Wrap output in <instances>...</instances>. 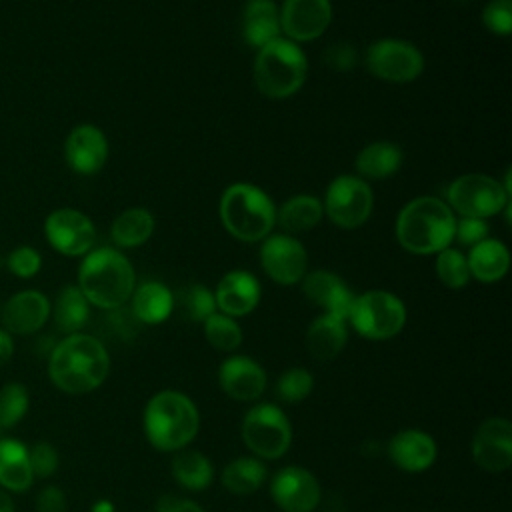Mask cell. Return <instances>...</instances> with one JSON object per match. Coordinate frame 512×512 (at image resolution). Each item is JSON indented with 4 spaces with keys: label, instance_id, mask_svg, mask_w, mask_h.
<instances>
[{
    "label": "cell",
    "instance_id": "277c9868",
    "mask_svg": "<svg viewBox=\"0 0 512 512\" xmlns=\"http://www.w3.org/2000/svg\"><path fill=\"white\" fill-rule=\"evenodd\" d=\"M200 414L196 404L182 392L162 390L144 408V432L160 452H178L198 434Z\"/></svg>",
    "mask_w": 512,
    "mask_h": 512
},
{
    "label": "cell",
    "instance_id": "2e32d148",
    "mask_svg": "<svg viewBox=\"0 0 512 512\" xmlns=\"http://www.w3.org/2000/svg\"><path fill=\"white\" fill-rule=\"evenodd\" d=\"M332 20L330 0H284L280 30L294 42H310L324 34Z\"/></svg>",
    "mask_w": 512,
    "mask_h": 512
},
{
    "label": "cell",
    "instance_id": "1f68e13d",
    "mask_svg": "<svg viewBox=\"0 0 512 512\" xmlns=\"http://www.w3.org/2000/svg\"><path fill=\"white\" fill-rule=\"evenodd\" d=\"M154 232V218L146 208H130L116 216L110 236L120 248H136Z\"/></svg>",
    "mask_w": 512,
    "mask_h": 512
},
{
    "label": "cell",
    "instance_id": "5bb4252c",
    "mask_svg": "<svg viewBox=\"0 0 512 512\" xmlns=\"http://www.w3.org/2000/svg\"><path fill=\"white\" fill-rule=\"evenodd\" d=\"M260 262L264 272L274 282L288 286L304 278L308 254L296 238L288 234H276L266 238L264 246L260 248Z\"/></svg>",
    "mask_w": 512,
    "mask_h": 512
},
{
    "label": "cell",
    "instance_id": "d590c367",
    "mask_svg": "<svg viewBox=\"0 0 512 512\" xmlns=\"http://www.w3.org/2000/svg\"><path fill=\"white\" fill-rule=\"evenodd\" d=\"M28 410V390L18 382L0 388V428L16 426Z\"/></svg>",
    "mask_w": 512,
    "mask_h": 512
},
{
    "label": "cell",
    "instance_id": "ac0fdd59",
    "mask_svg": "<svg viewBox=\"0 0 512 512\" xmlns=\"http://www.w3.org/2000/svg\"><path fill=\"white\" fill-rule=\"evenodd\" d=\"M64 154L74 172L96 174L108 158L106 136L92 124H80L68 134Z\"/></svg>",
    "mask_w": 512,
    "mask_h": 512
},
{
    "label": "cell",
    "instance_id": "30bf717a",
    "mask_svg": "<svg viewBox=\"0 0 512 512\" xmlns=\"http://www.w3.org/2000/svg\"><path fill=\"white\" fill-rule=\"evenodd\" d=\"M366 66L372 76L386 82H410L424 70V58L416 46L396 38L374 42L366 50Z\"/></svg>",
    "mask_w": 512,
    "mask_h": 512
},
{
    "label": "cell",
    "instance_id": "83f0119b",
    "mask_svg": "<svg viewBox=\"0 0 512 512\" xmlns=\"http://www.w3.org/2000/svg\"><path fill=\"white\" fill-rule=\"evenodd\" d=\"M266 476L268 470L260 458L240 456L224 466L220 482L234 496H250L266 482Z\"/></svg>",
    "mask_w": 512,
    "mask_h": 512
},
{
    "label": "cell",
    "instance_id": "ee69618b",
    "mask_svg": "<svg viewBox=\"0 0 512 512\" xmlns=\"http://www.w3.org/2000/svg\"><path fill=\"white\" fill-rule=\"evenodd\" d=\"M156 512H204L196 502L192 500H184V498H176V496H162Z\"/></svg>",
    "mask_w": 512,
    "mask_h": 512
},
{
    "label": "cell",
    "instance_id": "4316f807",
    "mask_svg": "<svg viewBox=\"0 0 512 512\" xmlns=\"http://www.w3.org/2000/svg\"><path fill=\"white\" fill-rule=\"evenodd\" d=\"M132 312L142 324H160L174 310V294L160 282H144L132 292Z\"/></svg>",
    "mask_w": 512,
    "mask_h": 512
},
{
    "label": "cell",
    "instance_id": "9c48e42d",
    "mask_svg": "<svg viewBox=\"0 0 512 512\" xmlns=\"http://www.w3.org/2000/svg\"><path fill=\"white\" fill-rule=\"evenodd\" d=\"M448 204L464 218H488L510 204V192L486 174H464L448 190Z\"/></svg>",
    "mask_w": 512,
    "mask_h": 512
},
{
    "label": "cell",
    "instance_id": "d6a6232c",
    "mask_svg": "<svg viewBox=\"0 0 512 512\" xmlns=\"http://www.w3.org/2000/svg\"><path fill=\"white\" fill-rule=\"evenodd\" d=\"M90 302L80 292L78 286H66L60 290L54 304V322L58 330L66 334H76L86 326L90 316Z\"/></svg>",
    "mask_w": 512,
    "mask_h": 512
},
{
    "label": "cell",
    "instance_id": "8992f818",
    "mask_svg": "<svg viewBox=\"0 0 512 512\" xmlns=\"http://www.w3.org/2000/svg\"><path fill=\"white\" fill-rule=\"evenodd\" d=\"M308 62L304 52L284 38H276L260 48L254 62L256 88L268 98H288L306 80Z\"/></svg>",
    "mask_w": 512,
    "mask_h": 512
},
{
    "label": "cell",
    "instance_id": "836d02e7",
    "mask_svg": "<svg viewBox=\"0 0 512 512\" xmlns=\"http://www.w3.org/2000/svg\"><path fill=\"white\" fill-rule=\"evenodd\" d=\"M202 324H204V336L212 348L220 352H232L242 344V328L234 318L222 312H214Z\"/></svg>",
    "mask_w": 512,
    "mask_h": 512
},
{
    "label": "cell",
    "instance_id": "7c38bea8",
    "mask_svg": "<svg viewBox=\"0 0 512 512\" xmlns=\"http://www.w3.org/2000/svg\"><path fill=\"white\" fill-rule=\"evenodd\" d=\"M270 496L284 512H314L320 504L322 490L310 470L286 466L272 476Z\"/></svg>",
    "mask_w": 512,
    "mask_h": 512
},
{
    "label": "cell",
    "instance_id": "603a6c76",
    "mask_svg": "<svg viewBox=\"0 0 512 512\" xmlns=\"http://www.w3.org/2000/svg\"><path fill=\"white\" fill-rule=\"evenodd\" d=\"M346 340H348L346 320L332 314H322L314 318V322L308 326V332H306V348L310 356L322 362L336 358L344 350Z\"/></svg>",
    "mask_w": 512,
    "mask_h": 512
},
{
    "label": "cell",
    "instance_id": "7402d4cb",
    "mask_svg": "<svg viewBox=\"0 0 512 512\" xmlns=\"http://www.w3.org/2000/svg\"><path fill=\"white\" fill-rule=\"evenodd\" d=\"M302 292L312 304L324 308V314H332L348 322L354 294L336 274L326 270L306 274L302 282Z\"/></svg>",
    "mask_w": 512,
    "mask_h": 512
},
{
    "label": "cell",
    "instance_id": "484cf974",
    "mask_svg": "<svg viewBox=\"0 0 512 512\" xmlns=\"http://www.w3.org/2000/svg\"><path fill=\"white\" fill-rule=\"evenodd\" d=\"M34 480L28 448L18 440H0V486L12 492H24Z\"/></svg>",
    "mask_w": 512,
    "mask_h": 512
},
{
    "label": "cell",
    "instance_id": "6da1fadb",
    "mask_svg": "<svg viewBox=\"0 0 512 512\" xmlns=\"http://www.w3.org/2000/svg\"><path fill=\"white\" fill-rule=\"evenodd\" d=\"M110 372V356L104 344L88 334H68L48 358L52 384L66 394H86L104 384Z\"/></svg>",
    "mask_w": 512,
    "mask_h": 512
},
{
    "label": "cell",
    "instance_id": "b9f144b4",
    "mask_svg": "<svg viewBox=\"0 0 512 512\" xmlns=\"http://www.w3.org/2000/svg\"><path fill=\"white\" fill-rule=\"evenodd\" d=\"M486 236H488V226L480 218H464L462 216V220H458L454 226V238L460 244L474 246V244L486 240Z\"/></svg>",
    "mask_w": 512,
    "mask_h": 512
},
{
    "label": "cell",
    "instance_id": "e575fe53",
    "mask_svg": "<svg viewBox=\"0 0 512 512\" xmlns=\"http://www.w3.org/2000/svg\"><path fill=\"white\" fill-rule=\"evenodd\" d=\"M436 274L440 282L448 288H462L470 280V270L466 256L454 248H444L436 258Z\"/></svg>",
    "mask_w": 512,
    "mask_h": 512
},
{
    "label": "cell",
    "instance_id": "60d3db41",
    "mask_svg": "<svg viewBox=\"0 0 512 512\" xmlns=\"http://www.w3.org/2000/svg\"><path fill=\"white\" fill-rule=\"evenodd\" d=\"M6 264L12 270V274H16L20 278H30L40 270L42 260H40V254L34 248L18 246L8 254Z\"/></svg>",
    "mask_w": 512,
    "mask_h": 512
},
{
    "label": "cell",
    "instance_id": "9a60e30c",
    "mask_svg": "<svg viewBox=\"0 0 512 512\" xmlns=\"http://www.w3.org/2000/svg\"><path fill=\"white\" fill-rule=\"evenodd\" d=\"M48 242L66 256H80L90 252L96 240L94 224L78 210L60 208L46 218Z\"/></svg>",
    "mask_w": 512,
    "mask_h": 512
},
{
    "label": "cell",
    "instance_id": "ab89813d",
    "mask_svg": "<svg viewBox=\"0 0 512 512\" xmlns=\"http://www.w3.org/2000/svg\"><path fill=\"white\" fill-rule=\"evenodd\" d=\"M28 460H30L32 474L40 476V478L52 476L58 468V452L48 442H36L28 450Z\"/></svg>",
    "mask_w": 512,
    "mask_h": 512
},
{
    "label": "cell",
    "instance_id": "8d00e7d4",
    "mask_svg": "<svg viewBox=\"0 0 512 512\" xmlns=\"http://www.w3.org/2000/svg\"><path fill=\"white\" fill-rule=\"evenodd\" d=\"M178 300H180V308L186 314V318L194 320V322H204L208 316H212L216 312L214 294L202 284L186 286L180 292Z\"/></svg>",
    "mask_w": 512,
    "mask_h": 512
},
{
    "label": "cell",
    "instance_id": "7dc6e473",
    "mask_svg": "<svg viewBox=\"0 0 512 512\" xmlns=\"http://www.w3.org/2000/svg\"><path fill=\"white\" fill-rule=\"evenodd\" d=\"M92 512H114V504L110 500H98L92 506Z\"/></svg>",
    "mask_w": 512,
    "mask_h": 512
},
{
    "label": "cell",
    "instance_id": "cb8c5ba5",
    "mask_svg": "<svg viewBox=\"0 0 512 512\" xmlns=\"http://www.w3.org/2000/svg\"><path fill=\"white\" fill-rule=\"evenodd\" d=\"M242 32L246 42L258 50L280 38V12L274 0H248L242 16Z\"/></svg>",
    "mask_w": 512,
    "mask_h": 512
},
{
    "label": "cell",
    "instance_id": "bcb514c9",
    "mask_svg": "<svg viewBox=\"0 0 512 512\" xmlns=\"http://www.w3.org/2000/svg\"><path fill=\"white\" fill-rule=\"evenodd\" d=\"M0 512H14V502L4 490H0Z\"/></svg>",
    "mask_w": 512,
    "mask_h": 512
},
{
    "label": "cell",
    "instance_id": "7bdbcfd3",
    "mask_svg": "<svg viewBox=\"0 0 512 512\" xmlns=\"http://www.w3.org/2000/svg\"><path fill=\"white\" fill-rule=\"evenodd\" d=\"M66 494L58 486H46L36 498V512H66Z\"/></svg>",
    "mask_w": 512,
    "mask_h": 512
},
{
    "label": "cell",
    "instance_id": "8fae6325",
    "mask_svg": "<svg viewBox=\"0 0 512 512\" xmlns=\"http://www.w3.org/2000/svg\"><path fill=\"white\" fill-rule=\"evenodd\" d=\"M372 190L356 176H338L326 190L324 210L340 228H358L372 212Z\"/></svg>",
    "mask_w": 512,
    "mask_h": 512
},
{
    "label": "cell",
    "instance_id": "c3c4849f",
    "mask_svg": "<svg viewBox=\"0 0 512 512\" xmlns=\"http://www.w3.org/2000/svg\"><path fill=\"white\" fill-rule=\"evenodd\" d=\"M0 266H2V260H0Z\"/></svg>",
    "mask_w": 512,
    "mask_h": 512
},
{
    "label": "cell",
    "instance_id": "f1b7e54d",
    "mask_svg": "<svg viewBox=\"0 0 512 512\" xmlns=\"http://www.w3.org/2000/svg\"><path fill=\"white\" fill-rule=\"evenodd\" d=\"M402 166V150L392 142H372L356 156V170L370 180H382L398 172Z\"/></svg>",
    "mask_w": 512,
    "mask_h": 512
},
{
    "label": "cell",
    "instance_id": "5b68a950",
    "mask_svg": "<svg viewBox=\"0 0 512 512\" xmlns=\"http://www.w3.org/2000/svg\"><path fill=\"white\" fill-rule=\"evenodd\" d=\"M224 228L242 242H256L270 234L276 224V208L266 192L252 184H232L220 198Z\"/></svg>",
    "mask_w": 512,
    "mask_h": 512
},
{
    "label": "cell",
    "instance_id": "52a82bcc",
    "mask_svg": "<svg viewBox=\"0 0 512 512\" xmlns=\"http://www.w3.org/2000/svg\"><path fill=\"white\" fill-rule=\"evenodd\" d=\"M348 322L368 340H390L406 324L404 302L386 290H368L354 296Z\"/></svg>",
    "mask_w": 512,
    "mask_h": 512
},
{
    "label": "cell",
    "instance_id": "74e56055",
    "mask_svg": "<svg viewBox=\"0 0 512 512\" xmlns=\"http://www.w3.org/2000/svg\"><path fill=\"white\" fill-rule=\"evenodd\" d=\"M314 388V378L304 368L286 370L276 382V396L286 404H298L310 396Z\"/></svg>",
    "mask_w": 512,
    "mask_h": 512
},
{
    "label": "cell",
    "instance_id": "3957f363",
    "mask_svg": "<svg viewBox=\"0 0 512 512\" xmlns=\"http://www.w3.org/2000/svg\"><path fill=\"white\" fill-rule=\"evenodd\" d=\"M78 288L90 304L114 310L130 300L136 288V274L122 252L98 248L84 258L78 270Z\"/></svg>",
    "mask_w": 512,
    "mask_h": 512
},
{
    "label": "cell",
    "instance_id": "7a4b0ae2",
    "mask_svg": "<svg viewBox=\"0 0 512 512\" xmlns=\"http://www.w3.org/2000/svg\"><path fill=\"white\" fill-rule=\"evenodd\" d=\"M454 226L456 218L446 202L420 196L400 210L396 238L412 254H438L454 240Z\"/></svg>",
    "mask_w": 512,
    "mask_h": 512
},
{
    "label": "cell",
    "instance_id": "4dcf8cb0",
    "mask_svg": "<svg viewBox=\"0 0 512 512\" xmlns=\"http://www.w3.org/2000/svg\"><path fill=\"white\" fill-rule=\"evenodd\" d=\"M322 214L324 208L316 196L298 194L282 204L280 212L276 214V220L286 232L300 234L312 230L320 222Z\"/></svg>",
    "mask_w": 512,
    "mask_h": 512
},
{
    "label": "cell",
    "instance_id": "ffe728a7",
    "mask_svg": "<svg viewBox=\"0 0 512 512\" xmlns=\"http://www.w3.org/2000/svg\"><path fill=\"white\" fill-rule=\"evenodd\" d=\"M436 442L430 434L406 428L396 432L388 442V456L392 464L404 472H424L436 462Z\"/></svg>",
    "mask_w": 512,
    "mask_h": 512
},
{
    "label": "cell",
    "instance_id": "44dd1931",
    "mask_svg": "<svg viewBox=\"0 0 512 512\" xmlns=\"http://www.w3.org/2000/svg\"><path fill=\"white\" fill-rule=\"evenodd\" d=\"M214 300H216V308L222 314L230 318L246 316L260 302V284L250 272L232 270L218 282Z\"/></svg>",
    "mask_w": 512,
    "mask_h": 512
},
{
    "label": "cell",
    "instance_id": "f35d334b",
    "mask_svg": "<svg viewBox=\"0 0 512 512\" xmlns=\"http://www.w3.org/2000/svg\"><path fill=\"white\" fill-rule=\"evenodd\" d=\"M484 26L494 34H510L512 30V0H492L482 12Z\"/></svg>",
    "mask_w": 512,
    "mask_h": 512
},
{
    "label": "cell",
    "instance_id": "4fadbf2b",
    "mask_svg": "<svg viewBox=\"0 0 512 512\" xmlns=\"http://www.w3.org/2000/svg\"><path fill=\"white\" fill-rule=\"evenodd\" d=\"M472 458L486 472H504L512 464V424L506 418H486L474 432Z\"/></svg>",
    "mask_w": 512,
    "mask_h": 512
},
{
    "label": "cell",
    "instance_id": "d6986e66",
    "mask_svg": "<svg viewBox=\"0 0 512 512\" xmlns=\"http://www.w3.org/2000/svg\"><path fill=\"white\" fill-rule=\"evenodd\" d=\"M48 316L50 302L36 290L18 292L0 308V318L8 334H34L44 326Z\"/></svg>",
    "mask_w": 512,
    "mask_h": 512
},
{
    "label": "cell",
    "instance_id": "f6af8a7d",
    "mask_svg": "<svg viewBox=\"0 0 512 512\" xmlns=\"http://www.w3.org/2000/svg\"><path fill=\"white\" fill-rule=\"evenodd\" d=\"M14 352V342L6 330L0 328V368L12 358Z\"/></svg>",
    "mask_w": 512,
    "mask_h": 512
},
{
    "label": "cell",
    "instance_id": "d4e9b609",
    "mask_svg": "<svg viewBox=\"0 0 512 512\" xmlns=\"http://www.w3.org/2000/svg\"><path fill=\"white\" fill-rule=\"evenodd\" d=\"M466 262H468L470 276L490 284V282H498L508 272L510 254L500 240L486 238L470 248Z\"/></svg>",
    "mask_w": 512,
    "mask_h": 512
},
{
    "label": "cell",
    "instance_id": "ba28073f",
    "mask_svg": "<svg viewBox=\"0 0 512 512\" xmlns=\"http://www.w3.org/2000/svg\"><path fill=\"white\" fill-rule=\"evenodd\" d=\"M246 448L260 460L282 458L292 444V424L274 404L252 406L240 428Z\"/></svg>",
    "mask_w": 512,
    "mask_h": 512
},
{
    "label": "cell",
    "instance_id": "f546056e",
    "mask_svg": "<svg viewBox=\"0 0 512 512\" xmlns=\"http://www.w3.org/2000/svg\"><path fill=\"white\" fill-rule=\"evenodd\" d=\"M170 472L182 488L192 490V492L208 488L214 478L212 462L202 452L186 450V448L176 452Z\"/></svg>",
    "mask_w": 512,
    "mask_h": 512
},
{
    "label": "cell",
    "instance_id": "e0dca14e",
    "mask_svg": "<svg viewBox=\"0 0 512 512\" xmlns=\"http://www.w3.org/2000/svg\"><path fill=\"white\" fill-rule=\"evenodd\" d=\"M218 384L228 398L254 402L266 390V372L248 356H230L218 368Z\"/></svg>",
    "mask_w": 512,
    "mask_h": 512
}]
</instances>
